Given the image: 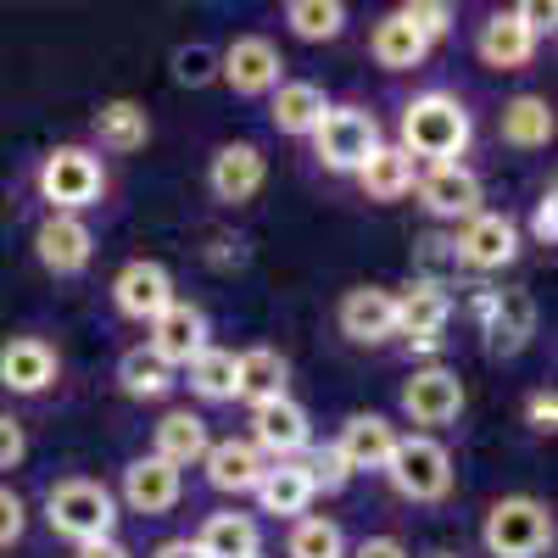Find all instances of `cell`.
<instances>
[{
    "label": "cell",
    "instance_id": "7dc6e473",
    "mask_svg": "<svg viewBox=\"0 0 558 558\" xmlns=\"http://www.w3.org/2000/svg\"><path fill=\"white\" fill-rule=\"evenodd\" d=\"M73 558H134V553H129V547H123L118 536H101V542H84V547H78Z\"/></svg>",
    "mask_w": 558,
    "mask_h": 558
},
{
    "label": "cell",
    "instance_id": "ee69618b",
    "mask_svg": "<svg viewBox=\"0 0 558 558\" xmlns=\"http://www.w3.org/2000/svg\"><path fill=\"white\" fill-rule=\"evenodd\" d=\"M531 241H536V246H553V241H558V196H553V191L531 207Z\"/></svg>",
    "mask_w": 558,
    "mask_h": 558
},
{
    "label": "cell",
    "instance_id": "7c38bea8",
    "mask_svg": "<svg viewBox=\"0 0 558 558\" xmlns=\"http://www.w3.org/2000/svg\"><path fill=\"white\" fill-rule=\"evenodd\" d=\"M146 352L162 363V368H184L196 352H207V313L196 302H168L157 318H151V341Z\"/></svg>",
    "mask_w": 558,
    "mask_h": 558
},
{
    "label": "cell",
    "instance_id": "8992f818",
    "mask_svg": "<svg viewBox=\"0 0 558 558\" xmlns=\"http://www.w3.org/2000/svg\"><path fill=\"white\" fill-rule=\"evenodd\" d=\"M386 481L408 502H441L452 492V452L436 436H397V452L386 463Z\"/></svg>",
    "mask_w": 558,
    "mask_h": 558
},
{
    "label": "cell",
    "instance_id": "ac0fdd59",
    "mask_svg": "<svg viewBox=\"0 0 558 558\" xmlns=\"http://www.w3.org/2000/svg\"><path fill=\"white\" fill-rule=\"evenodd\" d=\"M62 375L57 363V347L39 341V336H12L7 347H0V386H7L12 397H39L51 391Z\"/></svg>",
    "mask_w": 558,
    "mask_h": 558
},
{
    "label": "cell",
    "instance_id": "bcb514c9",
    "mask_svg": "<svg viewBox=\"0 0 558 558\" xmlns=\"http://www.w3.org/2000/svg\"><path fill=\"white\" fill-rule=\"evenodd\" d=\"M347 558H413V553H408L397 536H363V542H357Z\"/></svg>",
    "mask_w": 558,
    "mask_h": 558
},
{
    "label": "cell",
    "instance_id": "cb8c5ba5",
    "mask_svg": "<svg viewBox=\"0 0 558 558\" xmlns=\"http://www.w3.org/2000/svg\"><path fill=\"white\" fill-rule=\"evenodd\" d=\"M475 51H481V62L497 68V73H520V68L536 57V34H531L514 12H492V17L481 23Z\"/></svg>",
    "mask_w": 558,
    "mask_h": 558
},
{
    "label": "cell",
    "instance_id": "7a4b0ae2",
    "mask_svg": "<svg viewBox=\"0 0 558 558\" xmlns=\"http://www.w3.org/2000/svg\"><path fill=\"white\" fill-rule=\"evenodd\" d=\"M45 525H51L57 536H68L73 547L101 542L118 525V502H112V492L101 481L68 475V481H57L51 492H45Z\"/></svg>",
    "mask_w": 558,
    "mask_h": 558
},
{
    "label": "cell",
    "instance_id": "4fadbf2b",
    "mask_svg": "<svg viewBox=\"0 0 558 558\" xmlns=\"http://www.w3.org/2000/svg\"><path fill=\"white\" fill-rule=\"evenodd\" d=\"M447 318H452L447 286H425V279H413V286L397 296V336L413 352H436L441 336H447Z\"/></svg>",
    "mask_w": 558,
    "mask_h": 558
},
{
    "label": "cell",
    "instance_id": "9a60e30c",
    "mask_svg": "<svg viewBox=\"0 0 558 558\" xmlns=\"http://www.w3.org/2000/svg\"><path fill=\"white\" fill-rule=\"evenodd\" d=\"M168 302H173V274H168L162 263L134 257V263H123V268H118V279H112V307H118L123 318L151 324Z\"/></svg>",
    "mask_w": 558,
    "mask_h": 558
},
{
    "label": "cell",
    "instance_id": "d4e9b609",
    "mask_svg": "<svg viewBox=\"0 0 558 558\" xmlns=\"http://www.w3.org/2000/svg\"><path fill=\"white\" fill-rule=\"evenodd\" d=\"M89 134H96V146L101 151H112V157H129V151H140L151 140V118H146V107L140 101H101L96 107V118H89Z\"/></svg>",
    "mask_w": 558,
    "mask_h": 558
},
{
    "label": "cell",
    "instance_id": "83f0119b",
    "mask_svg": "<svg viewBox=\"0 0 558 558\" xmlns=\"http://www.w3.org/2000/svg\"><path fill=\"white\" fill-rule=\"evenodd\" d=\"M252 497H257L263 514H274V520H302V514H307V502H313L307 475H302V463H296V458H291V463H268Z\"/></svg>",
    "mask_w": 558,
    "mask_h": 558
},
{
    "label": "cell",
    "instance_id": "d590c367",
    "mask_svg": "<svg viewBox=\"0 0 558 558\" xmlns=\"http://www.w3.org/2000/svg\"><path fill=\"white\" fill-rule=\"evenodd\" d=\"M291 558H347V536L336 520H324V514H302L291 520V542H286Z\"/></svg>",
    "mask_w": 558,
    "mask_h": 558
},
{
    "label": "cell",
    "instance_id": "f546056e",
    "mask_svg": "<svg viewBox=\"0 0 558 558\" xmlns=\"http://www.w3.org/2000/svg\"><path fill=\"white\" fill-rule=\"evenodd\" d=\"M413 157L402 151V146H380L375 157H368L363 168H357V184H363V196L368 202H402L408 191H413Z\"/></svg>",
    "mask_w": 558,
    "mask_h": 558
},
{
    "label": "cell",
    "instance_id": "60d3db41",
    "mask_svg": "<svg viewBox=\"0 0 558 558\" xmlns=\"http://www.w3.org/2000/svg\"><path fill=\"white\" fill-rule=\"evenodd\" d=\"M23 531H28V508H23V497H17L12 486H0V547H12Z\"/></svg>",
    "mask_w": 558,
    "mask_h": 558
},
{
    "label": "cell",
    "instance_id": "e575fe53",
    "mask_svg": "<svg viewBox=\"0 0 558 558\" xmlns=\"http://www.w3.org/2000/svg\"><path fill=\"white\" fill-rule=\"evenodd\" d=\"M286 23H291L296 39L324 45V39H341L347 7H341V0H291V7H286Z\"/></svg>",
    "mask_w": 558,
    "mask_h": 558
},
{
    "label": "cell",
    "instance_id": "836d02e7",
    "mask_svg": "<svg viewBox=\"0 0 558 558\" xmlns=\"http://www.w3.org/2000/svg\"><path fill=\"white\" fill-rule=\"evenodd\" d=\"M184 375H191V391L202 402H235V352L223 347H207L184 363Z\"/></svg>",
    "mask_w": 558,
    "mask_h": 558
},
{
    "label": "cell",
    "instance_id": "d6a6232c",
    "mask_svg": "<svg viewBox=\"0 0 558 558\" xmlns=\"http://www.w3.org/2000/svg\"><path fill=\"white\" fill-rule=\"evenodd\" d=\"M118 386H123V397H134V402H162V397L173 391V368H162L146 347H129V352L118 357Z\"/></svg>",
    "mask_w": 558,
    "mask_h": 558
},
{
    "label": "cell",
    "instance_id": "e0dca14e",
    "mask_svg": "<svg viewBox=\"0 0 558 558\" xmlns=\"http://www.w3.org/2000/svg\"><path fill=\"white\" fill-rule=\"evenodd\" d=\"M402 413L413 418V425H452V418L463 413V380L452 375V368L430 363V368H413V380L402 386Z\"/></svg>",
    "mask_w": 558,
    "mask_h": 558
},
{
    "label": "cell",
    "instance_id": "6da1fadb",
    "mask_svg": "<svg viewBox=\"0 0 558 558\" xmlns=\"http://www.w3.org/2000/svg\"><path fill=\"white\" fill-rule=\"evenodd\" d=\"M402 151L408 157H430V168L458 162L463 151H470V112H463V101L441 96V89L413 96L402 107Z\"/></svg>",
    "mask_w": 558,
    "mask_h": 558
},
{
    "label": "cell",
    "instance_id": "277c9868",
    "mask_svg": "<svg viewBox=\"0 0 558 558\" xmlns=\"http://www.w3.org/2000/svg\"><path fill=\"white\" fill-rule=\"evenodd\" d=\"M107 191V168L101 157L89 151V146H57V151H45L39 162V196L51 202V213H84V207H96Z\"/></svg>",
    "mask_w": 558,
    "mask_h": 558
},
{
    "label": "cell",
    "instance_id": "9c48e42d",
    "mask_svg": "<svg viewBox=\"0 0 558 558\" xmlns=\"http://www.w3.org/2000/svg\"><path fill=\"white\" fill-rule=\"evenodd\" d=\"M475 313H481V336L497 357L525 352L531 336H536V302L525 291H481Z\"/></svg>",
    "mask_w": 558,
    "mask_h": 558
},
{
    "label": "cell",
    "instance_id": "f1b7e54d",
    "mask_svg": "<svg viewBox=\"0 0 558 558\" xmlns=\"http://www.w3.org/2000/svg\"><path fill=\"white\" fill-rule=\"evenodd\" d=\"M368 51H375V62H380L386 73H408V68H418V62L430 57V39L391 12V17L375 23V34H368Z\"/></svg>",
    "mask_w": 558,
    "mask_h": 558
},
{
    "label": "cell",
    "instance_id": "d6986e66",
    "mask_svg": "<svg viewBox=\"0 0 558 558\" xmlns=\"http://www.w3.org/2000/svg\"><path fill=\"white\" fill-rule=\"evenodd\" d=\"M179 492H184V475L173 470V463H162L157 452L123 463V502H129V514L162 520L168 508L179 502Z\"/></svg>",
    "mask_w": 558,
    "mask_h": 558
},
{
    "label": "cell",
    "instance_id": "f35d334b",
    "mask_svg": "<svg viewBox=\"0 0 558 558\" xmlns=\"http://www.w3.org/2000/svg\"><path fill=\"white\" fill-rule=\"evenodd\" d=\"M173 78L202 89L207 78H218V57L207 51V45H179V51H173Z\"/></svg>",
    "mask_w": 558,
    "mask_h": 558
},
{
    "label": "cell",
    "instance_id": "3957f363",
    "mask_svg": "<svg viewBox=\"0 0 558 558\" xmlns=\"http://www.w3.org/2000/svg\"><path fill=\"white\" fill-rule=\"evenodd\" d=\"M481 542L492 558H542L553 547V508L536 497H497L486 508Z\"/></svg>",
    "mask_w": 558,
    "mask_h": 558
},
{
    "label": "cell",
    "instance_id": "ffe728a7",
    "mask_svg": "<svg viewBox=\"0 0 558 558\" xmlns=\"http://www.w3.org/2000/svg\"><path fill=\"white\" fill-rule=\"evenodd\" d=\"M336 324H341V336L357 341V347H380L397 336V296L380 291V286H357L341 296L336 307Z\"/></svg>",
    "mask_w": 558,
    "mask_h": 558
},
{
    "label": "cell",
    "instance_id": "b9f144b4",
    "mask_svg": "<svg viewBox=\"0 0 558 558\" xmlns=\"http://www.w3.org/2000/svg\"><path fill=\"white\" fill-rule=\"evenodd\" d=\"M23 452H28V436H23V425L12 413H0V470H17L23 463Z\"/></svg>",
    "mask_w": 558,
    "mask_h": 558
},
{
    "label": "cell",
    "instance_id": "5b68a950",
    "mask_svg": "<svg viewBox=\"0 0 558 558\" xmlns=\"http://www.w3.org/2000/svg\"><path fill=\"white\" fill-rule=\"evenodd\" d=\"M380 146H386L380 123H375V112H363V107H330L318 118V129H313V157L330 173H357Z\"/></svg>",
    "mask_w": 558,
    "mask_h": 558
},
{
    "label": "cell",
    "instance_id": "484cf974",
    "mask_svg": "<svg viewBox=\"0 0 558 558\" xmlns=\"http://www.w3.org/2000/svg\"><path fill=\"white\" fill-rule=\"evenodd\" d=\"M286 380H291V363L279 357L274 347H246V352H235V397H246L252 408L279 402V397H286Z\"/></svg>",
    "mask_w": 558,
    "mask_h": 558
},
{
    "label": "cell",
    "instance_id": "8d00e7d4",
    "mask_svg": "<svg viewBox=\"0 0 558 558\" xmlns=\"http://www.w3.org/2000/svg\"><path fill=\"white\" fill-rule=\"evenodd\" d=\"M302 475H307V492L318 497H336V492H347V481H352V470H347V458L336 452V441L330 447H313L307 458H302Z\"/></svg>",
    "mask_w": 558,
    "mask_h": 558
},
{
    "label": "cell",
    "instance_id": "681fc988",
    "mask_svg": "<svg viewBox=\"0 0 558 558\" xmlns=\"http://www.w3.org/2000/svg\"><path fill=\"white\" fill-rule=\"evenodd\" d=\"M430 558H458V553H430Z\"/></svg>",
    "mask_w": 558,
    "mask_h": 558
},
{
    "label": "cell",
    "instance_id": "7bdbcfd3",
    "mask_svg": "<svg viewBox=\"0 0 558 558\" xmlns=\"http://www.w3.org/2000/svg\"><path fill=\"white\" fill-rule=\"evenodd\" d=\"M525 425L536 436H553V425H558V397L553 391H531L525 397Z\"/></svg>",
    "mask_w": 558,
    "mask_h": 558
},
{
    "label": "cell",
    "instance_id": "52a82bcc",
    "mask_svg": "<svg viewBox=\"0 0 558 558\" xmlns=\"http://www.w3.org/2000/svg\"><path fill=\"white\" fill-rule=\"evenodd\" d=\"M279 73H286V57H279V45L263 39V34L229 39L223 57H218V78L235 89V96H274Z\"/></svg>",
    "mask_w": 558,
    "mask_h": 558
},
{
    "label": "cell",
    "instance_id": "c3c4849f",
    "mask_svg": "<svg viewBox=\"0 0 558 558\" xmlns=\"http://www.w3.org/2000/svg\"><path fill=\"white\" fill-rule=\"evenodd\" d=\"M151 558H202V553H196V542H162Z\"/></svg>",
    "mask_w": 558,
    "mask_h": 558
},
{
    "label": "cell",
    "instance_id": "f6af8a7d",
    "mask_svg": "<svg viewBox=\"0 0 558 558\" xmlns=\"http://www.w3.org/2000/svg\"><path fill=\"white\" fill-rule=\"evenodd\" d=\"M514 17L542 39V34H553V17H558V7H553V0H520V7H514Z\"/></svg>",
    "mask_w": 558,
    "mask_h": 558
},
{
    "label": "cell",
    "instance_id": "2e32d148",
    "mask_svg": "<svg viewBox=\"0 0 558 558\" xmlns=\"http://www.w3.org/2000/svg\"><path fill=\"white\" fill-rule=\"evenodd\" d=\"M263 179H268V162H263L257 146H246V140H229V146H218L213 162H207V191H213V202H223V207L252 202V196L263 191Z\"/></svg>",
    "mask_w": 558,
    "mask_h": 558
},
{
    "label": "cell",
    "instance_id": "ab89813d",
    "mask_svg": "<svg viewBox=\"0 0 558 558\" xmlns=\"http://www.w3.org/2000/svg\"><path fill=\"white\" fill-rule=\"evenodd\" d=\"M418 279L425 286H447V274H458V257H452V241H441V235H425L418 241Z\"/></svg>",
    "mask_w": 558,
    "mask_h": 558
},
{
    "label": "cell",
    "instance_id": "4316f807",
    "mask_svg": "<svg viewBox=\"0 0 558 558\" xmlns=\"http://www.w3.org/2000/svg\"><path fill=\"white\" fill-rule=\"evenodd\" d=\"M207 447H213V436H207V418L202 413H191V408L162 413V425H157V458L162 463H173V470L184 475L191 463H202Z\"/></svg>",
    "mask_w": 558,
    "mask_h": 558
},
{
    "label": "cell",
    "instance_id": "4dcf8cb0",
    "mask_svg": "<svg viewBox=\"0 0 558 558\" xmlns=\"http://www.w3.org/2000/svg\"><path fill=\"white\" fill-rule=\"evenodd\" d=\"M497 129H502V140L508 146H520V151H542L547 140H553V107L542 101V96H514L502 107V118H497Z\"/></svg>",
    "mask_w": 558,
    "mask_h": 558
},
{
    "label": "cell",
    "instance_id": "8fae6325",
    "mask_svg": "<svg viewBox=\"0 0 558 558\" xmlns=\"http://www.w3.org/2000/svg\"><path fill=\"white\" fill-rule=\"evenodd\" d=\"M413 191H418V207H425L430 218H441V223H470L481 213V179L463 162H441L430 173H418Z\"/></svg>",
    "mask_w": 558,
    "mask_h": 558
},
{
    "label": "cell",
    "instance_id": "44dd1931",
    "mask_svg": "<svg viewBox=\"0 0 558 558\" xmlns=\"http://www.w3.org/2000/svg\"><path fill=\"white\" fill-rule=\"evenodd\" d=\"M202 470H207V486H213V492L246 497V492H257L268 458H263L252 441H241V436H223V441H213V447L202 452Z\"/></svg>",
    "mask_w": 558,
    "mask_h": 558
},
{
    "label": "cell",
    "instance_id": "603a6c76",
    "mask_svg": "<svg viewBox=\"0 0 558 558\" xmlns=\"http://www.w3.org/2000/svg\"><path fill=\"white\" fill-rule=\"evenodd\" d=\"M324 112H330V101H324V89L307 84V78H279V89L268 96V123L291 140H313Z\"/></svg>",
    "mask_w": 558,
    "mask_h": 558
},
{
    "label": "cell",
    "instance_id": "1f68e13d",
    "mask_svg": "<svg viewBox=\"0 0 558 558\" xmlns=\"http://www.w3.org/2000/svg\"><path fill=\"white\" fill-rule=\"evenodd\" d=\"M202 558H257V525L252 514H213L196 536Z\"/></svg>",
    "mask_w": 558,
    "mask_h": 558
},
{
    "label": "cell",
    "instance_id": "ba28073f",
    "mask_svg": "<svg viewBox=\"0 0 558 558\" xmlns=\"http://www.w3.org/2000/svg\"><path fill=\"white\" fill-rule=\"evenodd\" d=\"M452 257H458V268H475V274L508 268V263L520 257V223L508 218V213H475L470 223L458 229Z\"/></svg>",
    "mask_w": 558,
    "mask_h": 558
},
{
    "label": "cell",
    "instance_id": "7402d4cb",
    "mask_svg": "<svg viewBox=\"0 0 558 558\" xmlns=\"http://www.w3.org/2000/svg\"><path fill=\"white\" fill-rule=\"evenodd\" d=\"M336 452L347 458L352 475L357 470H380L386 475V463L397 452V425H391V418H380V413H352L347 425H341V436H336Z\"/></svg>",
    "mask_w": 558,
    "mask_h": 558
},
{
    "label": "cell",
    "instance_id": "74e56055",
    "mask_svg": "<svg viewBox=\"0 0 558 558\" xmlns=\"http://www.w3.org/2000/svg\"><path fill=\"white\" fill-rule=\"evenodd\" d=\"M397 17L413 23L425 39H441L452 28V7H447V0H408V7H397Z\"/></svg>",
    "mask_w": 558,
    "mask_h": 558
},
{
    "label": "cell",
    "instance_id": "5bb4252c",
    "mask_svg": "<svg viewBox=\"0 0 558 558\" xmlns=\"http://www.w3.org/2000/svg\"><path fill=\"white\" fill-rule=\"evenodd\" d=\"M268 463H291L296 452H307L313 430H307V408L291 402V397H279V402H263L252 408V436H246Z\"/></svg>",
    "mask_w": 558,
    "mask_h": 558
},
{
    "label": "cell",
    "instance_id": "30bf717a",
    "mask_svg": "<svg viewBox=\"0 0 558 558\" xmlns=\"http://www.w3.org/2000/svg\"><path fill=\"white\" fill-rule=\"evenodd\" d=\"M34 257L45 274L57 279H73L89 268V257H96V235H89V223L73 218V213H51L39 229H34Z\"/></svg>",
    "mask_w": 558,
    "mask_h": 558
}]
</instances>
